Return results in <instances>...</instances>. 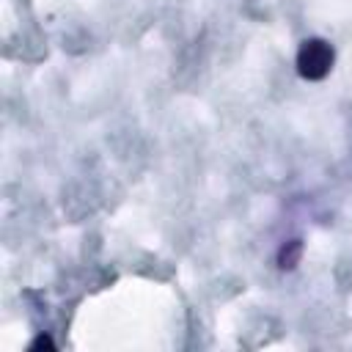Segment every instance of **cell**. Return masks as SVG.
<instances>
[{"label":"cell","instance_id":"1","mask_svg":"<svg viewBox=\"0 0 352 352\" xmlns=\"http://www.w3.org/2000/svg\"><path fill=\"white\" fill-rule=\"evenodd\" d=\"M333 69V47L324 38H308L302 41L297 52V72L305 80H322Z\"/></svg>","mask_w":352,"mask_h":352},{"label":"cell","instance_id":"2","mask_svg":"<svg viewBox=\"0 0 352 352\" xmlns=\"http://www.w3.org/2000/svg\"><path fill=\"white\" fill-rule=\"evenodd\" d=\"M297 256H300V242H297V239H292V242H289V248H283V250H280V267H294Z\"/></svg>","mask_w":352,"mask_h":352},{"label":"cell","instance_id":"3","mask_svg":"<svg viewBox=\"0 0 352 352\" xmlns=\"http://www.w3.org/2000/svg\"><path fill=\"white\" fill-rule=\"evenodd\" d=\"M30 349H52V338H50V336H38V338L30 344Z\"/></svg>","mask_w":352,"mask_h":352}]
</instances>
